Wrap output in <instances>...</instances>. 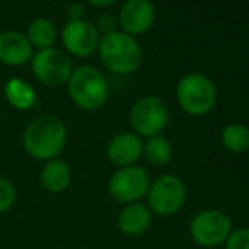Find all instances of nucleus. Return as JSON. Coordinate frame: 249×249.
Segmentation results:
<instances>
[{"label": "nucleus", "instance_id": "nucleus-13", "mask_svg": "<svg viewBox=\"0 0 249 249\" xmlns=\"http://www.w3.org/2000/svg\"><path fill=\"white\" fill-rule=\"evenodd\" d=\"M153 222V212L142 202L127 203L117 215V227L124 236L139 237L146 234Z\"/></svg>", "mask_w": 249, "mask_h": 249}, {"label": "nucleus", "instance_id": "nucleus-19", "mask_svg": "<svg viewBox=\"0 0 249 249\" xmlns=\"http://www.w3.org/2000/svg\"><path fill=\"white\" fill-rule=\"evenodd\" d=\"M220 142L227 151L234 154H243L249 151V127L239 122L227 124L220 132Z\"/></svg>", "mask_w": 249, "mask_h": 249}, {"label": "nucleus", "instance_id": "nucleus-10", "mask_svg": "<svg viewBox=\"0 0 249 249\" xmlns=\"http://www.w3.org/2000/svg\"><path fill=\"white\" fill-rule=\"evenodd\" d=\"M100 37L95 24L87 19L68 20L61 33L65 48L78 58H89L99 50Z\"/></svg>", "mask_w": 249, "mask_h": 249}, {"label": "nucleus", "instance_id": "nucleus-20", "mask_svg": "<svg viewBox=\"0 0 249 249\" xmlns=\"http://www.w3.org/2000/svg\"><path fill=\"white\" fill-rule=\"evenodd\" d=\"M17 200V190L14 183L5 177H0V213L9 212Z\"/></svg>", "mask_w": 249, "mask_h": 249}, {"label": "nucleus", "instance_id": "nucleus-12", "mask_svg": "<svg viewBox=\"0 0 249 249\" xmlns=\"http://www.w3.org/2000/svg\"><path fill=\"white\" fill-rule=\"evenodd\" d=\"M105 156L117 168L138 164L142 158V139L134 132H119L108 141Z\"/></svg>", "mask_w": 249, "mask_h": 249}, {"label": "nucleus", "instance_id": "nucleus-3", "mask_svg": "<svg viewBox=\"0 0 249 249\" xmlns=\"http://www.w3.org/2000/svg\"><path fill=\"white\" fill-rule=\"evenodd\" d=\"M177 100L185 114L202 117L215 107L217 89L212 80L203 73H188L178 82Z\"/></svg>", "mask_w": 249, "mask_h": 249}, {"label": "nucleus", "instance_id": "nucleus-9", "mask_svg": "<svg viewBox=\"0 0 249 249\" xmlns=\"http://www.w3.org/2000/svg\"><path fill=\"white\" fill-rule=\"evenodd\" d=\"M33 71L46 87H59L68 83L73 73V63L65 51L58 48L39 50L33 56Z\"/></svg>", "mask_w": 249, "mask_h": 249}, {"label": "nucleus", "instance_id": "nucleus-5", "mask_svg": "<svg viewBox=\"0 0 249 249\" xmlns=\"http://www.w3.org/2000/svg\"><path fill=\"white\" fill-rule=\"evenodd\" d=\"M188 190L185 181L178 175L166 173L151 181L146 205L160 217H171L178 213L187 203Z\"/></svg>", "mask_w": 249, "mask_h": 249}, {"label": "nucleus", "instance_id": "nucleus-11", "mask_svg": "<svg viewBox=\"0 0 249 249\" xmlns=\"http://www.w3.org/2000/svg\"><path fill=\"white\" fill-rule=\"evenodd\" d=\"M156 19V10L149 0H127L121 7L119 12V26L122 27V33L129 36L144 34L153 27Z\"/></svg>", "mask_w": 249, "mask_h": 249}, {"label": "nucleus", "instance_id": "nucleus-15", "mask_svg": "<svg viewBox=\"0 0 249 249\" xmlns=\"http://www.w3.org/2000/svg\"><path fill=\"white\" fill-rule=\"evenodd\" d=\"M39 181L50 194H63L71 185V170L68 163L59 158L46 161L39 173Z\"/></svg>", "mask_w": 249, "mask_h": 249}, {"label": "nucleus", "instance_id": "nucleus-14", "mask_svg": "<svg viewBox=\"0 0 249 249\" xmlns=\"http://www.w3.org/2000/svg\"><path fill=\"white\" fill-rule=\"evenodd\" d=\"M33 59V46L26 34L5 31L0 34V61L9 66H22Z\"/></svg>", "mask_w": 249, "mask_h": 249}, {"label": "nucleus", "instance_id": "nucleus-17", "mask_svg": "<svg viewBox=\"0 0 249 249\" xmlns=\"http://www.w3.org/2000/svg\"><path fill=\"white\" fill-rule=\"evenodd\" d=\"M142 156L153 166H166L173 158V146L164 136H153L142 142Z\"/></svg>", "mask_w": 249, "mask_h": 249}, {"label": "nucleus", "instance_id": "nucleus-18", "mask_svg": "<svg viewBox=\"0 0 249 249\" xmlns=\"http://www.w3.org/2000/svg\"><path fill=\"white\" fill-rule=\"evenodd\" d=\"M26 37L29 39L33 48L48 50V48H53V44L56 41V27L50 19L37 17L29 24Z\"/></svg>", "mask_w": 249, "mask_h": 249}, {"label": "nucleus", "instance_id": "nucleus-24", "mask_svg": "<svg viewBox=\"0 0 249 249\" xmlns=\"http://www.w3.org/2000/svg\"><path fill=\"white\" fill-rule=\"evenodd\" d=\"M87 2H90L95 7H108V5H114L117 0H87Z\"/></svg>", "mask_w": 249, "mask_h": 249}, {"label": "nucleus", "instance_id": "nucleus-16", "mask_svg": "<svg viewBox=\"0 0 249 249\" xmlns=\"http://www.w3.org/2000/svg\"><path fill=\"white\" fill-rule=\"evenodd\" d=\"M3 93H5L7 102L19 110H29L37 100L33 87L20 78H10L3 87Z\"/></svg>", "mask_w": 249, "mask_h": 249}, {"label": "nucleus", "instance_id": "nucleus-25", "mask_svg": "<svg viewBox=\"0 0 249 249\" xmlns=\"http://www.w3.org/2000/svg\"><path fill=\"white\" fill-rule=\"evenodd\" d=\"M248 154H249V151H248Z\"/></svg>", "mask_w": 249, "mask_h": 249}, {"label": "nucleus", "instance_id": "nucleus-1", "mask_svg": "<svg viewBox=\"0 0 249 249\" xmlns=\"http://www.w3.org/2000/svg\"><path fill=\"white\" fill-rule=\"evenodd\" d=\"M68 131L58 115L43 114L27 124L22 134V146L27 156L36 161L56 160L65 151Z\"/></svg>", "mask_w": 249, "mask_h": 249}, {"label": "nucleus", "instance_id": "nucleus-6", "mask_svg": "<svg viewBox=\"0 0 249 249\" xmlns=\"http://www.w3.org/2000/svg\"><path fill=\"white\" fill-rule=\"evenodd\" d=\"M190 237L197 246L212 249L224 246L232 232V220L219 209H205L195 213L188 226Z\"/></svg>", "mask_w": 249, "mask_h": 249}, {"label": "nucleus", "instance_id": "nucleus-7", "mask_svg": "<svg viewBox=\"0 0 249 249\" xmlns=\"http://www.w3.org/2000/svg\"><path fill=\"white\" fill-rule=\"evenodd\" d=\"M151 185L149 173L139 164L117 168L107 181V192L117 203L141 202L148 195Z\"/></svg>", "mask_w": 249, "mask_h": 249}, {"label": "nucleus", "instance_id": "nucleus-22", "mask_svg": "<svg viewBox=\"0 0 249 249\" xmlns=\"http://www.w3.org/2000/svg\"><path fill=\"white\" fill-rule=\"evenodd\" d=\"M117 19H115L114 16H110V14H104V16L99 17V24H97V31L102 33L105 36V34H110L114 33V31H117Z\"/></svg>", "mask_w": 249, "mask_h": 249}, {"label": "nucleus", "instance_id": "nucleus-8", "mask_svg": "<svg viewBox=\"0 0 249 249\" xmlns=\"http://www.w3.org/2000/svg\"><path fill=\"white\" fill-rule=\"evenodd\" d=\"M170 121V110L166 104L158 97H142L131 107L129 112V122L139 138H153L160 136L166 129Z\"/></svg>", "mask_w": 249, "mask_h": 249}, {"label": "nucleus", "instance_id": "nucleus-21", "mask_svg": "<svg viewBox=\"0 0 249 249\" xmlns=\"http://www.w3.org/2000/svg\"><path fill=\"white\" fill-rule=\"evenodd\" d=\"M224 246L226 249H249V227L232 229Z\"/></svg>", "mask_w": 249, "mask_h": 249}, {"label": "nucleus", "instance_id": "nucleus-23", "mask_svg": "<svg viewBox=\"0 0 249 249\" xmlns=\"http://www.w3.org/2000/svg\"><path fill=\"white\" fill-rule=\"evenodd\" d=\"M68 14H70V20L83 19V5L82 3H71L68 7Z\"/></svg>", "mask_w": 249, "mask_h": 249}, {"label": "nucleus", "instance_id": "nucleus-2", "mask_svg": "<svg viewBox=\"0 0 249 249\" xmlns=\"http://www.w3.org/2000/svg\"><path fill=\"white\" fill-rule=\"evenodd\" d=\"M97 51L105 68L115 75H131L142 61V50L139 43L122 31H114L102 36Z\"/></svg>", "mask_w": 249, "mask_h": 249}, {"label": "nucleus", "instance_id": "nucleus-4", "mask_svg": "<svg viewBox=\"0 0 249 249\" xmlns=\"http://www.w3.org/2000/svg\"><path fill=\"white\" fill-rule=\"evenodd\" d=\"M68 93L83 110H99L108 99V83L93 66H80L68 80Z\"/></svg>", "mask_w": 249, "mask_h": 249}]
</instances>
